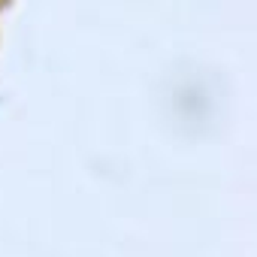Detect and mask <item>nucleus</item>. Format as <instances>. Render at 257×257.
Instances as JSON below:
<instances>
[{"label":"nucleus","instance_id":"nucleus-1","mask_svg":"<svg viewBox=\"0 0 257 257\" xmlns=\"http://www.w3.org/2000/svg\"><path fill=\"white\" fill-rule=\"evenodd\" d=\"M0 4H4V0H0Z\"/></svg>","mask_w":257,"mask_h":257}]
</instances>
